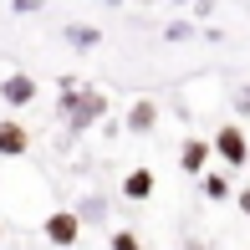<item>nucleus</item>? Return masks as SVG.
<instances>
[{
    "instance_id": "1",
    "label": "nucleus",
    "mask_w": 250,
    "mask_h": 250,
    "mask_svg": "<svg viewBox=\"0 0 250 250\" xmlns=\"http://www.w3.org/2000/svg\"><path fill=\"white\" fill-rule=\"evenodd\" d=\"M41 230H46V240L51 245H77V235H82V214H72V209H56V214H46V225H41Z\"/></svg>"
},
{
    "instance_id": "2",
    "label": "nucleus",
    "mask_w": 250,
    "mask_h": 250,
    "mask_svg": "<svg viewBox=\"0 0 250 250\" xmlns=\"http://www.w3.org/2000/svg\"><path fill=\"white\" fill-rule=\"evenodd\" d=\"M214 153H220L225 164H245V158H250V143H245V133H240V128H220V138H214Z\"/></svg>"
},
{
    "instance_id": "3",
    "label": "nucleus",
    "mask_w": 250,
    "mask_h": 250,
    "mask_svg": "<svg viewBox=\"0 0 250 250\" xmlns=\"http://www.w3.org/2000/svg\"><path fill=\"white\" fill-rule=\"evenodd\" d=\"M0 97H5L10 107H26V102H36V82H31L26 72H10L5 82H0Z\"/></svg>"
},
{
    "instance_id": "4",
    "label": "nucleus",
    "mask_w": 250,
    "mask_h": 250,
    "mask_svg": "<svg viewBox=\"0 0 250 250\" xmlns=\"http://www.w3.org/2000/svg\"><path fill=\"white\" fill-rule=\"evenodd\" d=\"M26 128H21V123L16 118H5V123H0V153H5V158H21V153H26Z\"/></svg>"
},
{
    "instance_id": "5",
    "label": "nucleus",
    "mask_w": 250,
    "mask_h": 250,
    "mask_svg": "<svg viewBox=\"0 0 250 250\" xmlns=\"http://www.w3.org/2000/svg\"><path fill=\"white\" fill-rule=\"evenodd\" d=\"M123 194H128V199H148L153 194V174H148V168H133V174L123 179Z\"/></svg>"
},
{
    "instance_id": "6",
    "label": "nucleus",
    "mask_w": 250,
    "mask_h": 250,
    "mask_svg": "<svg viewBox=\"0 0 250 250\" xmlns=\"http://www.w3.org/2000/svg\"><path fill=\"white\" fill-rule=\"evenodd\" d=\"M153 118H158V107H153L148 97L128 107V128H133V133H148V128H153Z\"/></svg>"
},
{
    "instance_id": "7",
    "label": "nucleus",
    "mask_w": 250,
    "mask_h": 250,
    "mask_svg": "<svg viewBox=\"0 0 250 250\" xmlns=\"http://www.w3.org/2000/svg\"><path fill=\"white\" fill-rule=\"evenodd\" d=\"M179 164H184L189 174H199V168L209 164V143H199V138H189V143H184V153H179Z\"/></svg>"
},
{
    "instance_id": "8",
    "label": "nucleus",
    "mask_w": 250,
    "mask_h": 250,
    "mask_svg": "<svg viewBox=\"0 0 250 250\" xmlns=\"http://www.w3.org/2000/svg\"><path fill=\"white\" fill-rule=\"evenodd\" d=\"M66 41H72L77 51H92L97 41H102V31L97 26H66Z\"/></svg>"
},
{
    "instance_id": "9",
    "label": "nucleus",
    "mask_w": 250,
    "mask_h": 250,
    "mask_svg": "<svg viewBox=\"0 0 250 250\" xmlns=\"http://www.w3.org/2000/svg\"><path fill=\"white\" fill-rule=\"evenodd\" d=\"M204 194H209V199H225V194H230V184H225L220 174H204Z\"/></svg>"
},
{
    "instance_id": "10",
    "label": "nucleus",
    "mask_w": 250,
    "mask_h": 250,
    "mask_svg": "<svg viewBox=\"0 0 250 250\" xmlns=\"http://www.w3.org/2000/svg\"><path fill=\"white\" fill-rule=\"evenodd\" d=\"M112 250H143V245H138L133 230H123V235H112Z\"/></svg>"
},
{
    "instance_id": "11",
    "label": "nucleus",
    "mask_w": 250,
    "mask_h": 250,
    "mask_svg": "<svg viewBox=\"0 0 250 250\" xmlns=\"http://www.w3.org/2000/svg\"><path fill=\"white\" fill-rule=\"evenodd\" d=\"M102 209H107L102 199H87V204H82V220H102Z\"/></svg>"
},
{
    "instance_id": "12",
    "label": "nucleus",
    "mask_w": 250,
    "mask_h": 250,
    "mask_svg": "<svg viewBox=\"0 0 250 250\" xmlns=\"http://www.w3.org/2000/svg\"><path fill=\"white\" fill-rule=\"evenodd\" d=\"M189 31H194V26H189V21H174V26H168V41H184Z\"/></svg>"
},
{
    "instance_id": "13",
    "label": "nucleus",
    "mask_w": 250,
    "mask_h": 250,
    "mask_svg": "<svg viewBox=\"0 0 250 250\" xmlns=\"http://www.w3.org/2000/svg\"><path fill=\"white\" fill-rule=\"evenodd\" d=\"M10 5H16V10H36L41 0H10Z\"/></svg>"
},
{
    "instance_id": "14",
    "label": "nucleus",
    "mask_w": 250,
    "mask_h": 250,
    "mask_svg": "<svg viewBox=\"0 0 250 250\" xmlns=\"http://www.w3.org/2000/svg\"><path fill=\"white\" fill-rule=\"evenodd\" d=\"M240 209H245V214H250V189H245V194H240Z\"/></svg>"
},
{
    "instance_id": "15",
    "label": "nucleus",
    "mask_w": 250,
    "mask_h": 250,
    "mask_svg": "<svg viewBox=\"0 0 250 250\" xmlns=\"http://www.w3.org/2000/svg\"><path fill=\"white\" fill-rule=\"evenodd\" d=\"M0 240H5V230H0Z\"/></svg>"
},
{
    "instance_id": "16",
    "label": "nucleus",
    "mask_w": 250,
    "mask_h": 250,
    "mask_svg": "<svg viewBox=\"0 0 250 250\" xmlns=\"http://www.w3.org/2000/svg\"><path fill=\"white\" fill-rule=\"evenodd\" d=\"M112 5H118V0H112Z\"/></svg>"
}]
</instances>
